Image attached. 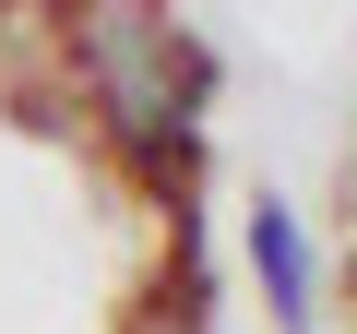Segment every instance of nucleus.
I'll return each mask as SVG.
<instances>
[{"mask_svg": "<svg viewBox=\"0 0 357 334\" xmlns=\"http://www.w3.org/2000/svg\"><path fill=\"white\" fill-rule=\"evenodd\" d=\"M333 298H345V334H357V191H345V251H333Z\"/></svg>", "mask_w": 357, "mask_h": 334, "instance_id": "obj_1", "label": "nucleus"}]
</instances>
